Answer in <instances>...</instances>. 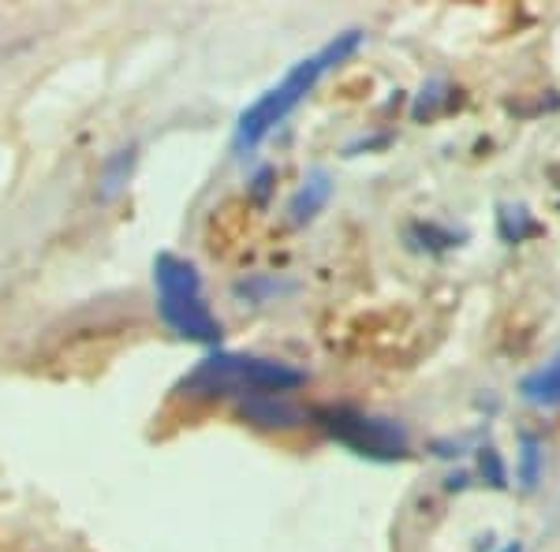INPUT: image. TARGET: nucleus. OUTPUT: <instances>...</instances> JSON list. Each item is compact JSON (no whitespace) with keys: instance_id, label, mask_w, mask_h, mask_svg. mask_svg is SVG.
Listing matches in <instances>:
<instances>
[{"instance_id":"1","label":"nucleus","mask_w":560,"mask_h":552,"mask_svg":"<svg viewBox=\"0 0 560 552\" xmlns=\"http://www.w3.org/2000/svg\"><path fill=\"white\" fill-rule=\"evenodd\" d=\"M363 38H366V34L351 26V31L337 34L332 42H325L318 52L295 60V64L284 71V79H280V83H273L255 105H247L240 113L236 131H232V150H236V153L258 150L261 142H266L269 134H273L280 124H284L288 116H292L295 108H300L306 97L314 94V86H318L332 68H340L345 60H351L359 49H363Z\"/></svg>"},{"instance_id":"2","label":"nucleus","mask_w":560,"mask_h":552,"mask_svg":"<svg viewBox=\"0 0 560 552\" xmlns=\"http://www.w3.org/2000/svg\"><path fill=\"white\" fill-rule=\"evenodd\" d=\"M306 385V369L292 362L250 355V351H210L198 366L179 377L176 392L184 400H255V396H292Z\"/></svg>"},{"instance_id":"3","label":"nucleus","mask_w":560,"mask_h":552,"mask_svg":"<svg viewBox=\"0 0 560 552\" xmlns=\"http://www.w3.org/2000/svg\"><path fill=\"white\" fill-rule=\"evenodd\" d=\"M153 298H158V314L173 337L198 343V348L221 343L224 325L206 298L202 273L191 258L173 255V250H161L153 258Z\"/></svg>"},{"instance_id":"4","label":"nucleus","mask_w":560,"mask_h":552,"mask_svg":"<svg viewBox=\"0 0 560 552\" xmlns=\"http://www.w3.org/2000/svg\"><path fill=\"white\" fill-rule=\"evenodd\" d=\"M311 419L322 425L329 441H337V445H345L363 459H374V463H396V459L411 456L408 430L396 419H385V414H370L359 411V407L337 403L314 411Z\"/></svg>"},{"instance_id":"5","label":"nucleus","mask_w":560,"mask_h":552,"mask_svg":"<svg viewBox=\"0 0 560 552\" xmlns=\"http://www.w3.org/2000/svg\"><path fill=\"white\" fill-rule=\"evenodd\" d=\"M236 414L247 425H258V430H295L303 425L311 414L303 407H295L288 396H255V400H240Z\"/></svg>"},{"instance_id":"6","label":"nucleus","mask_w":560,"mask_h":552,"mask_svg":"<svg viewBox=\"0 0 560 552\" xmlns=\"http://www.w3.org/2000/svg\"><path fill=\"white\" fill-rule=\"evenodd\" d=\"M329 198H332V176L325 168H314L311 176H306L303 184L292 191V198H288V205H284L288 224H295V228L311 224L314 216L329 205Z\"/></svg>"},{"instance_id":"7","label":"nucleus","mask_w":560,"mask_h":552,"mask_svg":"<svg viewBox=\"0 0 560 552\" xmlns=\"http://www.w3.org/2000/svg\"><path fill=\"white\" fill-rule=\"evenodd\" d=\"M135 168H139V142L116 146L102 161V168H97V198H102V202H113V198L131 184Z\"/></svg>"},{"instance_id":"8","label":"nucleus","mask_w":560,"mask_h":552,"mask_svg":"<svg viewBox=\"0 0 560 552\" xmlns=\"http://www.w3.org/2000/svg\"><path fill=\"white\" fill-rule=\"evenodd\" d=\"M520 396L535 407H560V351L520 381Z\"/></svg>"},{"instance_id":"9","label":"nucleus","mask_w":560,"mask_h":552,"mask_svg":"<svg viewBox=\"0 0 560 552\" xmlns=\"http://www.w3.org/2000/svg\"><path fill=\"white\" fill-rule=\"evenodd\" d=\"M459 239H464V235L441 228V224H433V221H415V224H411V243H415L419 250H430V255H438V250H453V247H459Z\"/></svg>"},{"instance_id":"10","label":"nucleus","mask_w":560,"mask_h":552,"mask_svg":"<svg viewBox=\"0 0 560 552\" xmlns=\"http://www.w3.org/2000/svg\"><path fill=\"white\" fill-rule=\"evenodd\" d=\"M541 467H546V451H541V441L527 433V437H523V445H520V470H516L520 485L523 489H538Z\"/></svg>"},{"instance_id":"11","label":"nucleus","mask_w":560,"mask_h":552,"mask_svg":"<svg viewBox=\"0 0 560 552\" xmlns=\"http://www.w3.org/2000/svg\"><path fill=\"white\" fill-rule=\"evenodd\" d=\"M232 292H236V298H243V306H247V303H269L273 295H280V284L273 277H247V280H240Z\"/></svg>"},{"instance_id":"12","label":"nucleus","mask_w":560,"mask_h":552,"mask_svg":"<svg viewBox=\"0 0 560 552\" xmlns=\"http://www.w3.org/2000/svg\"><path fill=\"white\" fill-rule=\"evenodd\" d=\"M478 474H482L493 489H509V467H504V459L497 448H478Z\"/></svg>"},{"instance_id":"13","label":"nucleus","mask_w":560,"mask_h":552,"mask_svg":"<svg viewBox=\"0 0 560 552\" xmlns=\"http://www.w3.org/2000/svg\"><path fill=\"white\" fill-rule=\"evenodd\" d=\"M273 184H277V168L273 165H261L255 176H250L247 195L255 198V202H269V195H273Z\"/></svg>"},{"instance_id":"14","label":"nucleus","mask_w":560,"mask_h":552,"mask_svg":"<svg viewBox=\"0 0 560 552\" xmlns=\"http://www.w3.org/2000/svg\"><path fill=\"white\" fill-rule=\"evenodd\" d=\"M504 552H523V545H520V541H512V545L504 549Z\"/></svg>"}]
</instances>
